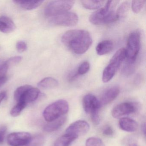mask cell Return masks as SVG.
Masks as SVG:
<instances>
[{"label": "cell", "instance_id": "obj_1", "mask_svg": "<svg viewBox=\"0 0 146 146\" xmlns=\"http://www.w3.org/2000/svg\"><path fill=\"white\" fill-rule=\"evenodd\" d=\"M62 43L76 54H83L89 48L92 39L88 31L84 30L68 31L61 37Z\"/></svg>", "mask_w": 146, "mask_h": 146}, {"label": "cell", "instance_id": "obj_2", "mask_svg": "<svg viewBox=\"0 0 146 146\" xmlns=\"http://www.w3.org/2000/svg\"><path fill=\"white\" fill-rule=\"evenodd\" d=\"M118 1H107L104 7L93 13L89 18V21L95 25L108 24L117 21L115 9Z\"/></svg>", "mask_w": 146, "mask_h": 146}, {"label": "cell", "instance_id": "obj_3", "mask_svg": "<svg viewBox=\"0 0 146 146\" xmlns=\"http://www.w3.org/2000/svg\"><path fill=\"white\" fill-rule=\"evenodd\" d=\"M69 103L65 100H60L48 106L43 113L44 119L52 122L66 114L69 110Z\"/></svg>", "mask_w": 146, "mask_h": 146}, {"label": "cell", "instance_id": "obj_4", "mask_svg": "<svg viewBox=\"0 0 146 146\" xmlns=\"http://www.w3.org/2000/svg\"><path fill=\"white\" fill-rule=\"evenodd\" d=\"M125 59V49L120 48L113 55L109 64L103 70L102 76L103 82H108L113 77Z\"/></svg>", "mask_w": 146, "mask_h": 146}, {"label": "cell", "instance_id": "obj_5", "mask_svg": "<svg viewBox=\"0 0 146 146\" xmlns=\"http://www.w3.org/2000/svg\"><path fill=\"white\" fill-rule=\"evenodd\" d=\"M141 33L138 31L132 32L127 40L125 49L126 61L135 64L141 48Z\"/></svg>", "mask_w": 146, "mask_h": 146}, {"label": "cell", "instance_id": "obj_6", "mask_svg": "<svg viewBox=\"0 0 146 146\" xmlns=\"http://www.w3.org/2000/svg\"><path fill=\"white\" fill-rule=\"evenodd\" d=\"M75 4L73 1H53L46 7L44 14L50 18L67 12L70 10Z\"/></svg>", "mask_w": 146, "mask_h": 146}, {"label": "cell", "instance_id": "obj_7", "mask_svg": "<svg viewBox=\"0 0 146 146\" xmlns=\"http://www.w3.org/2000/svg\"><path fill=\"white\" fill-rule=\"evenodd\" d=\"M82 102L84 109L90 115L92 122L98 123L100 119L99 111L101 107L100 101L94 95L88 94L84 97Z\"/></svg>", "mask_w": 146, "mask_h": 146}, {"label": "cell", "instance_id": "obj_8", "mask_svg": "<svg viewBox=\"0 0 146 146\" xmlns=\"http://www.w3.org/2000/svg\"><path fill=\"white\" fill-rule=\"evenodd\" d=\"M50 23L57 26L70 27L76 25L78 23V16L76 13L67 12L63 14L49 18Z\"/></svg>", "mask_w": 146, "mask_h": 146}, {"label": "cell", "instance_id": "obj_9", "mask_svg": "<svg viewBox=\"0 0 146 146\" xmlns=\"http://www.w3.org/2000/svg\"><path fill=\"white\" fill-rule=\"evenodd\" d=\"M90 125L88 122L79 120L71 124L66 130V133L76 136L78 137L86 135L90 130Z\"/></svg>", "mask_w": 146, "mask_h": 146}, {"label": "cell", "instance_id": "obj_10", "mask_svg": "<svg viewBox=\"0 0 146 146\" xmlns=\"http://www.w3.org/2000/svg\"><path fill=\"white\" fill-rule=\"evenodd\" d=\"M29 132H13L8 135L7 143L11 146H24L27 144L31 138Z\"/></svg>", "mask_w": 146, "mask_h": 146}, {"label": "cell", "instance_id": "obj_11", "mask_svg": "<svg viewBox=\"0 0 146 146\" xmlns=\"http://www.w3.org/2000/svg\"><path fill=\"white\" fill-rule=\"evenodd\" d=\"M137 107L131 102L120 103L114 107L111 111L112 116L115 118L128 115L135 111Z\"/></svg>", "mask_w": 146, "mask_h": 146}, {"label": "cell", "instance_id": "obj_12", "mask_svg": "<svg viewBox=\"0 0 146 146\" xmlns=\"http://www.w3.org/2000/svg\"><path fill=\"white\" fill-rule=\"evenodd\" d=\"M120 90L117 86L111 87L107 90L102 96L101 105L105 106L113 101L119 95Z\"/></svg>", "mask_w": 146, "mask_h": 146}, {"label": "cell", "instance_id": "obj_13", "mask_svg": "<svg viewBox=\"0 0 146 146\" xmlns=\"http://www.w3.org/2000/svg\"><path fill=\"white\" fill-rule=\"evenodd\" d=\"M40 94V91L39 89L31 87L25 92L18 102H22L27 105L28 104L36 100Z\"/></svg>", "mask_w": 146, "mask_h": 146}, {"label": "cell", "instance_id": "obj_14", "mask_svg": "<svg viewBox=\"0 0 146 146\" xmlns=\"http://www.w3.org/2000/svg\"><path fill=\"white\" fill-rule=\"evenodd\" d=\"M119 125L121 129L127 132H134L138 128V124L132 119L123 117L119 121Z\"/></svg>", "mask_w": 146, "mask_h": 146}, {"label": "cell", "instance_id": "obj_15", "mask_svg": "<svg viewBox=\"0 0 146 146\" xmlns=\"http://www.w3.org/2000/svg\"><path fill=\"white\" fill-rule=\"evenodd\" d=\"M16 29V26L12 20L8 17H0V31L5 34L13 32Z\"/></svg>", "mask_w": 146, "mask_h": 146}, {"label": "cell", "instance_id": "obj_16", "mask_svg": "<svg viewBox=\"0 0 146 146\" xmlns=\"http://www.w3.org/2000/svg\"><path fill=\"white\" fill-rule=\"evenodd\" d=\"M66 120V117L65 116L60 117L52 122H48L44 126L43 129L46 132H52L56 131L61 128L64 124Z\"/></svg>", "mask_w": 146, "mask_h": 146}, {"label": "cell", "instance_id": "obj_17", "mask_svg": "<svg viewBox=\"0 0 146 146\" xmlns=\"http://www.w3.org/2000/svg\"><path fill=\"white\" fill-rule=\"evenodd\" d=\"M114 47L113 42L109 40L102 41L96 47V52L99 55H103L110 53Z\"/></svg>", "mask_w": 146, "mask_h": 146}, {"label": "cell", "instance_id": "obj_18", "mask_svg": "<svg viewBox=\"0 0 146 146\" xmlns=\"http://www.w3.org/2000/svg\"><path fill=\"white\" fill-rule=\"evenodd\" d=\"M13 3L25 10L36 9L44 2L43 1H13Z\"/></svg>", "mask_w": 146, "mask_h": 146}, {"label": "cell", "instance_id": "obj_19", "mask_svg": "<svg viewBox=\"0 0 146 146\" xmlns=\"http://www.w3.org/2000/svg\"><path fill=\"white\" fill-rule=\"evenodd\" d=\"M77 138L74 135L66 133L56 140L54 146H70Z\"/></svg>", "mask_w": 146, "mask_h": 146}, {"label": "cell", "instance_id": "obj_20", "mask_svg": "<svg viewBox=\"0 0 146 146\" xmlns=\"http://www.w3.org/2000/svg\"><path fill=\"white\" fill-rule=\"evenodd\" d=\"M58 82L55 78L52 77H47L40 81L38 86L44 89L54 88L58 85Z\"/></svg>", "mask_w": 146, "mask_h": 146}, {"label": "cell", "instance_id": "obj_21", "mask_svg": "<svg viewBox=\"0 0 146 146\" xmlns=\"http://www.w3.org/2000/svg\"><path fill=\"white\" fill-rule=\"evenodd\" d=\"M82 5L84 8L88 10H96L102 6L105 1H82Z\"/></svg>", "mask_w": 146, "mask_h": 146}, {"label": "cell", "instance_id": "obj_22", "mask_svg": "<svg viewBox=\"0 0 146 146\" xmlns=\"http://www.w3.org/2000/svg\"><path fill=\"white\" fill-rule=\"evenodd\" d=\"M129 7V4L127 1L123 2L119 7L116 12V17L117 20L125 17L128 13Z\"/></svg>", "mask_w": 146, "mask_h": 146}, {"label": "cell", "instance_id": "obj_23", "mask_svg": "<svg viewBox=\"0 0 146 146\" xmlns=\"http://www.w3.org/2000/svg\"><path fill=\"white\" fill-rule=\"evenodd\" d=\"M45 143V138L42 135H38L31 137L30 141L24 146H43Z\"/></svg>", "mask_w": 146, "mask_h": 146}, {"label": "cell", "instance_id": "obj_24", "mask_svg": "<svg viewBox=\"0 0 146 146\" xmlns=\"http://www.w3.org/2000/svg\"><path fill=\"white\" fill-rule=\"evenodd\" d=\"M26 106L27 105L22 102H17V104L13 107L10 112L11 116L14 117L19 116L22 113V111L26 107Z\"/></svg>", "mask_w": 146, "mask_h": 146}, {"label": "cell", "instance_id": "obj_25", "mask_svg": "<svg viewBox=\"0 0 146 146\" xmlns=\"http://www.w3.org/2000/svg\"><path fill=\"white\" fill-rule=\"evenodd\" d=\"M31 87L32 86L31 85H25L20 86L19 88H18L14 92V98L15 100L17 102H18L22 96L24 94L25 92Z\"/></svg>", "mask_w": 146, "mask_h": 146}, {"label": "cell", "instance_id": "obj_26", "mask_svg": "<svg viewBox=\"0 0 146 146\" xmlns=\"http://www.w3.org/2000/svg\"><path fill=\"white\" fill-rule=\"evenodd\" d=\"M146 2L145 0L132 1L131 2V7L133 12L135 13H139L143 8Z\"/></svg>", "mask_w": 146, "mask_h": 146}, {"label": "cell", "instance_id": "obj_27", "mask_svg": "<svg viewBox=\"0 0 146 146\" xmlns=\"http://www.w3.org/2000/svg\"><path fill=\"white\" fill-rule=\"evenodd\" d=\"M86 146H104L101 139L96 137H90L88 138L85 143Z\"/></svg>", "mask_w": 146, "mask_h": 146}, {"label": "cell", "instance_id": "obj_28", "mask_svg": "<svg viewBox=\"0 0 146 146\" xmlns=\"http://www.w3.org/2000/svg\"><path fill=\"white\" fill-rule=\"evenodd\" d=\"M90 68V63L88 61H84L78 66L77 72L78 75H83L88 72Z\"/></svg>", "mask_w": 146, "mask_h": 146}, {"label": "cell", "instance_id": "obj_29", "mask_svg": "<svg viewBox=\"0 0 146 146\" xmlns=\"http://www.w3.org/2000/svg\"><path fill=\"white\" fill-rule=\"evenodd\" d=\"M135 64L126 61L123 68V72L125 75H129L132 73L135 68Z\"/></svg>", "mask_w": 146, "mask_h": 146}, {"label": "cell", "instance_id": "obj_30", "mask_svg": "<svg viewBox=\"0 0 146 146\" xmlns=\"http://www.w3.org/2000/svg\"><path fill=\"white\" fill-rule=\"evenodd\" d=\"M8 68L9 67L5 61H0V79L7 76Z\"/></svg>", "mask_w": 146, "mask_h": 146}, {"label": "cell", "instance_id": "obj_31", "mask_svg": "<svg viewBox=\"0 0 146 146\" xmlns=\"http://www.w3.org/2000/svg\"><path fill=\"white\" fill-rule=\"evenodd\" d=\"M124 144L125 146H138L135 138L132 136H127L123 140Z\"/></svg>", "mask_w": 146, "mask_h": 146}, {"label": "cell", "instance_id": "obj_32", "mask_svg": "<svg viewBox=\"0 0 146 146\" xmlns=\"http://www.w3.org/2000/svg\"><path fill=\"white\" fill-rule=\"evenodd\" d=\"M22 59H23V58L21 56H15V57L10 58L5 62L9 68L11 66L13 65L19 63L20 61H22Z\"/></svg>", "mask_w": 146, "mask_h": 146}, {"label": "cell", "instance_id": "obj_33", "mask_svg": "<svg viewBox=\"0 0 146 146\" xmlns=\"http://www.w3.org/2000/svg\"><path fill=\"white\" fill-rule=\"evenodd\" d=\"M114 131L110 125H106L103 129V134L106 137H112L114 135Z\"/></svg>", "mask_w": 146, "mask_h": 146}, {"label": "cell", "instance_id": "obj_34", "mask_svg": "<svg viewBox=\"0 0 146 146\" xmlns=\"http://www.w3.org/2000/svg\"><path fill=\"white\" fill-rule=\"evenodd\" d=\"M16 48L19 52L22 53L27 50V44L25 42L20 41L17 42Z\"/></svg>", "mask_w": 146, "mask_h": 146}, {"label": "cell", "instance_id": "obj_35", "mask_svg": "<svg viewBox=\"0 0 146 146\" xmlns=\"http://www.w3.org/2000/svg\"><path fill=\"white\" fill-rule=\"evenodd\" d=\"M7 130V128L5 125L0 127V144H2L4 142Z\"/></svg>", "mask_w": 146, "mask_h": 146}, {"label": "cell", "instance_id": "obj_36", "mask_svg": "<svg viewBox=\"0 0 146 146\" xmlns=\"http://www.w3.org/2000/svg\"><path fill=\"white\" fill-rule=\"evenodd\" d=\"M78 76V74L77 71L72 72L69 75L68 79H69V81H73V80H74V79H76V78Z\"/></svg>", "mask_w": 146, "mask_h": 146}, {"label": "cell", "instance_id": "obj_37", "mask_svg": "<svg viewBox=\"0 0 146 146\" xmlns=\"http://www.w3.org/2000/svg\"><path fill=\"white\" fill-rule=\"evenodd\" d=\"M7 79H8V78H7V76L5 77L0 79V88H1L4 84H5L6 83V82H7Z\"/></svg>", "mask_w": 146, "mask_h": 146}, {"label": "cell", "instance_id": "obj_38", "mask_svg": "<svg viewBox=\"0 0 146 146\" xmlns=\"http://www.w3.org/2000/svg\"><path fill=\"white\" fill-rule=\"evenodd\" d=\"M6 95L7 94L5 92H1L0 93V103L2 102V101L5 99Z\"/></svg>", "mask_w": 146, "mask_h": 146}, {"label": "cell", "instance_id": "obj_39", "mask_svg": "<svg viewBox=\"0 0 146 146\" xmlns=\"http://www.w3.org/2000/svg\"><path fill=\"white\" fill-rule=\"evenodd\" d=\"M141 129L142 131L143 132L144 135H145V134H146V124L145 123H143V124L142 125Z\"/></svg>", "mask_w": 146, "mask_h": 146}]
</instances>
